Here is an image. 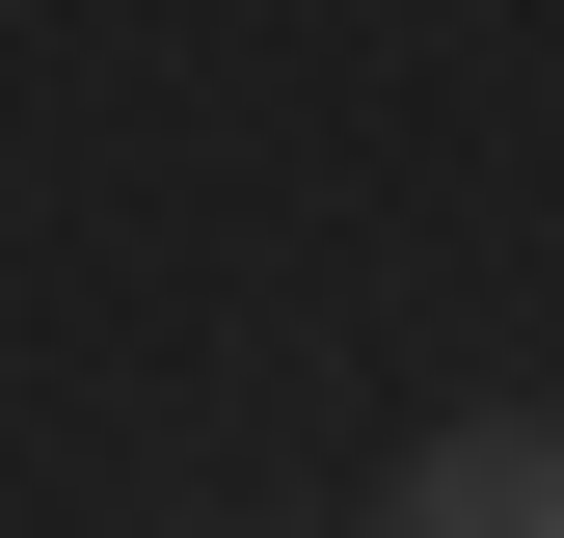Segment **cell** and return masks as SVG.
I'll list each match as a JSON object with an SVG mask.
<instances>
[{"label":"cell","instance_id":"1","mask_svg":"<svg viewBox=\"0 0 564 538\" xmlns=\"http://www.w3.org/2000/svg\"><path fill=\"white\" fill-rule=\"evenodd\" d=\"M377 512H403V538H538V512H564V458H538V404H484V431H431Z\"/></svg>","mask_w":564,"mask_h":538}]
</instances>
